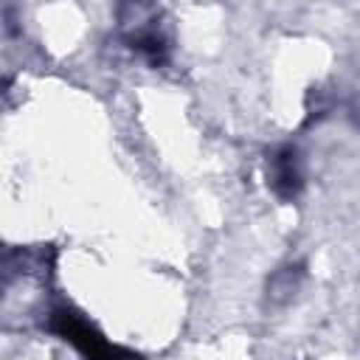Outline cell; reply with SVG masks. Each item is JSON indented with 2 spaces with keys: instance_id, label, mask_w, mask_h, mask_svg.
Here are the masks:
<instances>
[{
  "instance_id": "277c9868",
  "label": "cell",
  "mask_w": 360,
  "mask_h": 360,
  "mask_svg": "<svg viewBox=\"0 0 360 360\" xmlns=\"http://www.w3.org/2000/svg\"><path fill=\"white\" fill-rule=\"evenodd\" d=\"M132 48L138 51V53H143L146 56V62L149 65H163L166 62V39L158 34V31H138L132 39Z\"/></svg>"
},
{
  "instance_id": "3957f363",
  "label": "cell",
  "mask_w": 360,
  "mask_h": 360,
  "mask_svg": "<svg viewBox=\"0 0 360 360\" xmlns=\"http://www.w3.org/2000/svg\"><path fill=\"white\" fill-rule=\"evenodd\" d=\"M301 276H304L301 264H287V267L276 270V273L270 276V281H267V298H270V301H276V304H278V301L292 298V292L298 290Z\"/></svg>"
},
{
  "instance_id": "7a4b0ae2",
  "label": "cell",
  "mask_w": 360,
  "mask_h": 360,
  "mask_svg": "<svg viewBox=\"0 0 360 360\" xmlns=\"http://www.w3.org/2000/svg\"><path fill=\"white\" fill-rule=\"evenodd\" d=\"M270 186L281 202H292L304 188L301 158L295 146H281L270 158Z\"/></svg>"
},
{
  "instance_id": "6da1fadb",
  "label": "cell",
  "mask_w": 360,
  "mask_h": 360,
  "mask_svg": "<svg viewBox=\"0 0 360 360\" xmlns=\"http://www.w3.org/2000/svg\"><path fill=\"white\" fill-rule=\"evenodd\" d=\"M48 326H51V332H56L62 340H68L84 360H141V354L127 352V349L110 343L90 321H84L79 312H73V309H68V307L53 309Z\"/></svg>"
}]
</instances>
